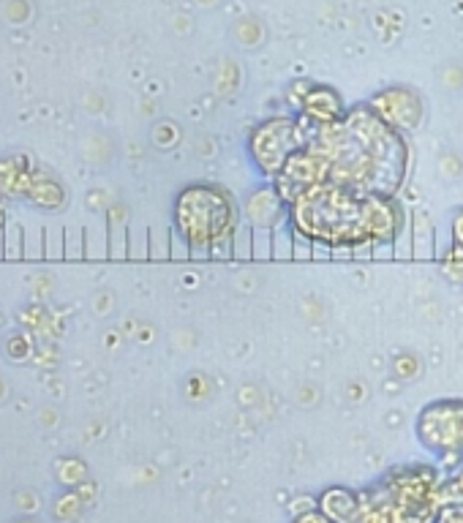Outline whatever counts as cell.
<instances>
[{"label": "cell", "mask_w": 463, "mask_h": 523, "mask_svg": "<svg viewBox=\"0 0 463 523\" xmlns=\"http://www.w3.org/2000/svg\"><path fill=\"white\" fill-rule=\"evenodd\" d=\"M254 259L257 262L273 259V229L270 226H254Z\"/></svg>", "instance_id": "obj_14"}, {"label": "cell", "mask_w": 463, "mask_h": 523, "mask_svg": "<svg viewBox=\"0 0 463 523\" xmlns=\"http://www.w3.org/2000/svg\"><path fill=\"white\" fill-rule=\"evenodd\" d=\"M316 507H319L324 515H330L332 520H338V523H352L355 515H358V496H355L352 491H346V488L335 485V488H327V491L319 496Z\"/></svg>", "instance_id": "obj_11"}, {"label": "cell", "mask_w": 463, "mask_h": 523, "mask_svg": "<svg viewBox=\"0 0 463 523\" xmlns=\"http://www.w3.org/2000/svg\"><path fill=\"white\" fill-rule=\"evenodd\" d=\"M284 218H289V205L281 199L278 188L265 180L243 199V221L251 226H270L276 229Z\"/></svg>", "instance_id": "obj_9"}, {"label": "cell", "mask_w": 463, "mask_h": 523, "mask_svg": "<svg viewBox=\"0 0 463 523\" xmlns=\"http://www.w3.org/2000/svg\"><path fill=\"white\" fill-rule=\"evenodd\" d=\"M232 259L235 262H251L254 259V226L241 218L235 234H232Z\"/></svg>", "instance_id": "obj_13"}, {"label": "cell", "mask_w": 463, "mask_h": 523, "mask_svg": "<svg viewBox=\"0 0 463 523\" xmlns=\"http://www.w3.org/2000/svg\"><path fill=\"white\" fill-rule=\"evenodd\" d=\"M330 159V180L360 194H398L409 170L404 134L390 128L368 104L346 109L338 123L322 125L311 142Z\"/></svg>", "instance_id": "obj_1"}, {"label": "cell", "mask_w": 463, "mask_h": 523, "mask_svg": "<svg viewBox=\"0 0 463 523\" xmlns=\"http://www.w3.org/2000/svg\"><path fill=\"white\" fill-rule=\"evenodd\" d=\"M241 224V205L226 188L215 183L186 186L175 199V229L191 248H213L232 243Z\"/></svg>", "instance_id": "obj_3"}, {"label": "cell", "mask_w": 463, "mask_h": 523, "mask_svg": "<svg viewBox=\"0 0 463 523\" xmlns=\"http://www.w3.org/2000/svg\"><path fill=\"white\" fill-rule=\"evenodd\" d=\"M319 131L322 125L308 120L305 115L268 117L259 125H254V131L249 134V142H246L249 161L254 164L259 178L273 183L286 167V161L292 159V153H297L300 148H308L319 137Z\"/></svg>", "instance_id": "obj_4"}, {"label": "cell", "mask_w": 463, "mask_h": 523, "mask_svg": "<svg viewBox=\"0 0 463 523\" xmlns=\"http://www.w3.org/2000/svg\"><path fill=\"white\" fill-rule=\"evenodd\" d=\"M409 221H412V213L401 205L395 194H366L363 224H366V240L371 245H393Z\"/></svg>", "instance_id": "obj_7"}, {"label": "cell", "mask_w": 463, "mask_h": 523, "mask_svg": "<svg viewBox=\"0 0 463 523\" xmlns=\"http://www.w3.org/2000/svg\"><path fill=\"white\" fill-rule=\"evenodd\" d=\"M449 240H452V245H458L463 251V207L455 210L449 218Z\"/></svg>", "instance_id": "obj_17"}, {"label": "cell", "mask_w": 463, "mask_h": 523, "mask_svg": "<svg viewBox=\"0 0 463 523\" xmlns=\"http://www.w3.org/2000/svg\"><path fill=\"white\" fill-rule=\"evenodd\" d=\"M324 259L332 262V248L324 243H313V262H324Z\"/></svg>", "instance_id": "obj_19"}, {"label": "cell", "mask_w": 463, "mask_h": 523, "mask_svg": "<svg viewBox=\"0 0 463 523\" xmlns=\"http://www.w3.org/2000/svg\"><path fill=\"white\" fill-rule=\"evenodd\" d=\"M169 240H172V251H169V256L172 259H191V245H188V240L177 232V229H172L169 232Z\"/></svg>", "instance_id": "obj_16"}, {"label": "cell", "mask_w": 463, "mask_h": 523, "mask_svg": "<svg viewBox=\"0 0 463 523\" xmlns=\"http://www.w3.org/2000/svg\"><path fill=\"white\" fill-rule=\"evenodd\" d=\"M330 180V159L322 148L308 145L300 148L297 153H292V159L286 161V167L281 170V175L273 180V186L278 188L281 199L286 205H292L303 191L322 186Z\"/></svg>", "instance_id": "obj_6"}, {"label": "cell", "mask_w": 463, "mask_h": 523, "mask_svg": "<svg viewBox=\"0 0 463 523\" xmlns=\"http://www.w3.org/2000/svg\"><path fill=\"white\" fill-rule=\"evenodd\" d=\"M363 199L366 194L340 186V183H322L303 191L289 205V221L297 232L311 237L313 243L335 245H363L366 224H363Z\"/></svg>", "instance_id": "obj_2"}, {"label": "cell", "mask_w": 463, "mask_h": 523, "mask_svg": "<svg viewBox=\"0 0 463 523\" xmlns=\"http://www.w3.org/2000/svg\"><path fill=\"white\" fill-rule=\"evenodd\" d=\"M292 523H338V520H332L330 515H324V512L316 507V509H305V512L295 515Z\"/></svg>", "instance_id": "obj_18"}, {"label": "cell", "mask_w": 463, "mask_h": 523, "mask_svg": "<svg viewBox=\"0 0 463 523\" xmlns=\"http://www.w3.org/2000/svg\"><path fill=\"white\" fill-rule=\"evenodd\" d=\"M273 259L276 262H295V226L289 218H284L273 229Z\"/></svg>", "instance_id": "obj_12"}, {"label": "cell", "mask_w": 463, "mask_h": 523, "mask_svg": "<svg viewBox=\"0 0 463 523\" xmlns=\"http://www.w3.org/2000/svg\"><path fill=\"white\" fill-rule=\"evenodd\" d=\"M300 115H305L308 120H313L319 125H330V123H338L346 115V109H343L340 96L332 87L316 85V87H308V93L300 104Z\"/></svg>", "instance_id": "obj_10"}, {"label": "cell", "mask_w": 463, "mask_h": 523, "mask_svg": "<svg viewBox=\"0 0 463 523\" xmlns=\"http://www.w3.org/2000/svg\"><path fill=\"white\" fill-rule=\"evenodd\" d=\"M439 262H441V271H444L449 279H463V251H460L458 245H449V248L439 256Z\"/></svg>", "instance_id": "obj_15"}, {"label": "cell", "mask_w": 463, "mask_h": 523, "mask_svg": "<svg viewBox=\"0 0 463 523\" xmlns=\"http://www.w3.org/2000/svg\"><path fill=\"white\" fill-rule=\"evenodd\" d=\"M368 106L398 134H412L422 123V98L412 87H385L377 96H371Z\"/></svg>", "instance_id": "obj_8"}, {"label": "cell", "mask_w": 463, "mask_h": 523, "mask_svg": "<svg viewBox=\"0 0 463 523\" xmlns=\"http://www.w3.org/2000/svg\"><path fill=\"white\" fill-rule=\"evenodd\" d=\"M417 439L436 455L463 450V401H433L414 423Z\"/></svg>", "instance_id": "obj_5"}]
</instances>
